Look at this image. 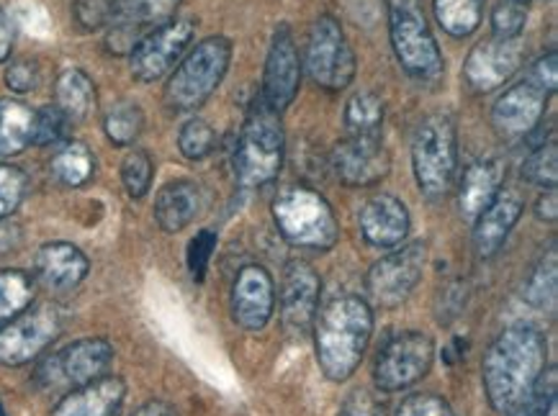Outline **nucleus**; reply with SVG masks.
<instances>
[{
  "label": "nucleus",
  "instance_id": "46",
  "mask_svg": "<svg viewBox=\"0 0 558 416\" xmlns=\"http://www.w3.org/2000/svg\"><path fill=\"white\" fill-rule=\"evenodd\" d=\"M527 81L541 85L543 90L556 93V83H558V57H556V52H548L546 57H541V60L535 62L531 70H527Z\"/></svg>",
  "mask_w": 558,
  "mask_h": 416
},
{
  "label": "nucleus",
  "instance_id": "10",
  "mask_svg": "<svg viewBox=\"0 0 558 416\" xmlns=\"http://www.w3.org/2000/svg\"><path fill=\"white\" fill-rule=\"evenodd\" d=\"M113 360V347L101 337H85L60 353L47 357L39 368V380L47 389H81L104 378Z\"/></svg>",
  "mask_w": 558,
  "mask_h": 416
},
{
  "label": "nucleus",
  "instance_id": "24",
  "mask_svg": "<svg viewBox=\"0 0 558 416\" xmlns=\"http://www.w3.org/2000/svg\"><path fill=\"white\" fill-rule=\"evenodd\" d=\"M202 188L193 181H175L157 193L155 200V219L160 229L175 234L191 224L202 211Z\"/></svg>",
  "mask_w": 558,
  "mask_h": 416
},
{
  "label": "nucleus",
  "instance_id": "39",
  "mask_svg": "<svg viewBox=\"0 0 558 416\" xmlns=\"http://www.w3.org/2000/svg\"><path fill=\"white\" fill-rule=\"evenodd\" d=\"M527 11L525 5L512 3V0H505L499 3L495 13H492V28H495L497 39H518L525 32Z\"/></svg>",
  "mask_w": 558,
  "mask_h": 416
},
{
  "label": "nucleus",
  "instance_id": "27",
  "mask_svg": "<svg viewBox=\"0 0 558 416\" xmlns=\"http://www.w3.org/2000/svg\"><path fill=\"white\" fill-rule=\"evenodd\" d=\"M37 111L21 100H0V157L19 155L34 142Z\"/></svg>",
  "mask_w": 558,
  "mask_h": 416
},
{
  "label": "nucleus",
  "instance_id": "14",
  "mask_svg": "<svg viewBox=\"0 0 558 416\" xmlns=\"http://www.w3.org/2000/svg\"><path fill=\"white\" fill-rule=\"evenodd\" d=\"M525 60V45L518 39H486L471 49L466 64H463V77L476 93H492L505 85L522 68Z\"/></svg>",
  "mask_w": 558,
  "mask_h": 416
},
{
  "label": "nucleus",
  "instance_id": "43",
  "mask_svg": "<svg viewBox=\"0 0 558 416\" xmlns=\"http://www.w3.org/2000/svg\"><path fill=\"white\" fill-rule=\"evenodd\" d=\"M397 416H456V414L446 399L435 396V393H414V396L402 401Z\"/></svg>",
  "mask_w": 558,
  "mask_h": 416
},
{
  "label": "nucleus",
  "instance_id": "42",
  "mask_svg": "<svg viewBox=\"0 0 558 416\" xmlns=\"http://www.w3.org/2000/svg\"><path fill=\"white\" fill-rule=\"evenodd\" d=\"M214 249H217V234H214L211 229H202V232H198L191 240L189 255H185V260H189V270H191V276L196 278V281H204L206 268H209Z\"/></svg>",
  "mask_w": 558,
  "mask_h": 416
},
{
  "label": "nucleus",
  "instance_id": "9",
  "mask_svg": "<svg viewBox=\"0 0 558 416\" xmlns=\"http://www.w3.org/2000/svg\"><path fill=\"white\" fill-rule=\"evenodd\" d=\"M62 317L54 306H28L0 327V365L19 368L32 363L60 337Z\"/></svg>",
  "mask_w": 558,
  "mask_h": 416
},
{
  "label": "nucleus",
  "instance_id": "50",
  "mask_svg": "<svg viewBox=\"0 0 558 416\" xmlns=\"http://www.w3.org/2000/svg\"><path fill=\"white\" fill-rule=\"evenodd\" d=\"M132 416H178L175 408L166 404V401H149L142 408H137Z\"/></svg>",
  "mask_w": 558,
  "mask_h": 416
},
{
  "label": "nucleus",
  "instance_id": "3",
  "mask_svg": "<svg viewBox=\"0 0 558 416\" xmlns=\"http://www.w3.org/2000/svg\"><path fill=\"white\" fill-rule=\"evenodd\" d=\"M283 145L281 119L260 96L250 106L234 149V178L242 188H260L276 181L283 164Z\"/></svg>",
  "mask_w": 558,
  "mask_h": 416
},
{
  "label": "nucleus",
  "instance_id": "1",
  "mask_svg": "<svg viewBox=\"0 0 558 416\" xmlns=\"http://www.w3.org/2000/svg\"><path fill=\"white\" fill-rule=\"evenodd\" d=\"M548 357V344L541 329L533 325H512L486 350L482 378L486 399L495 412H512L543 376Z\"/></svg>",
  "mask_w": 558,
  "mask_h": 416
},
{
  "label": "nucleus",
  "instance_id": "4",
  "mask_svg": "<svg viewBox=\"0 0 558 416\" xmlns=\"http://www.w3.org/2000/svg\"><path fill=\"white\" fill-rule=\"evenodd\" d=\"M276 224L293 247L327 253L340 236L330 204L310 188H286L274 204Z\"/></svg>",
  "mask_w": 558,
  "mask_h": 416
},
{
  "label": "nucleus",
  "instance_id": "47",
  "mask_svg": "<svg viewBox=\"0 0 558 416\" xmlns=\"http://www.w3.org/2000/svg\"><path fill=\"white\" fill-rule=\"evenodd\" d=\"M37 81H39V73L34 62H16L11 64L9 73H5V83H9V88L16 93L34 90L37 88Z\"/></svg>",
  "mask_w": 558,
  "mask_h": 416
},
{
  "label": "nucleus",
  "instance_id": "33",
  "mask_svg": "<svg viewBox=\"0 0 558 416\" xmlns=\"http://www.w3.org/2000/svg\"><path fill=\"white\" fill-rule=\"evenodd\" d=\"M145 126V113L137 103H117L111 106L104 119V132L117 147H129L142 134Z\"/></svg>",
  "mask_w": 558,
  "mask_h": 416
},
{
  "label": "nucleus",
  "instance_id": "34",
  "mask_svg": "<svg viewBox=\"0 0 558 416\" xmlns=\"http://www.w3.org/2000/svg\"><path fill=\"white\" fill-rule=\"evenodd\" d=\"M522 178H525L527 183L541 185V188H556V181H558L556 142L541 145L525 162H522Z\"/></svg>",
  "mask_w": 558,
  "mask_h": 416
},
{
  "label": "nucleus",
  "instance_id": "7",
  "mask_svg": "<svg viewBox=\"0 0 558 416\" xmlns=\"http://www.w3.org/2000/svg\"><path fill=\"white\" fill-rule=\"evenodd\" d=\"M456 126L446 113H433L417 126L412 139V164L425 196H446L456 175Z\"/></svg>",
  "mask_w": 558,
  "mask_h": 416
},
{
  "label": "nucleus",
  "instance_id": "38",
  "mask_svg": "<svg viewBox=\"0 0 558 416\" xmlns=\"http://www.w3.org/2000/svg\"><path fill=\"white\" fill-rule=\"evenodd\" d=\"M70 119L57 109V106H47V109L37 111V126H34V145L49 147L60 145V142L68 136Z\"/></svg>",
  "mask_w": 558,
  "mask_h": 416
},
{
  "label": "nucleus",
  "instance_id": "8",
  "mask_svg": "<svg viewBox=\"0 0 558 416\" xmlns=\"http://www.w3.org/2000/svg\"><path fill=\"white\" fill-rule=\"evenodd\" d=\"M306 73L319 88L342 90L355 75V54L350 49L342 26L332 16L314 21L306 39Z\"/></svg>",
  "mask_w": 558,
  "mask_h": 416
},
{
  "label": "nucleus",
  "instance_id": "16",
  "mask_svg": "<svg viewBox=\"0 0 558 416\" xmlns=\"http://www.w3.org/2000/svg\"><path fill=\"white\" fill-rule=\"evenodd\" d=\"M548 96V90H543L527 77L505 90L492 109V124H495L497 134L505 139H522V136L531 134L546 113Z\"/></svg>",
  "mask_w": 558,
  "mask_h": 416
},
{
  "label": "nucleus",
  "instance_id": "20",
  "mask_svg": "<svg viewBox=\"0 0 558 416\" xmlns=\"http://www.w3.org/2000/svg\"><path fill=\"white\" fill-rule=\"evenodd\" d=\"M361 232L378 249L399 247L410 234V211L399 198L374 196L361 208Z\"/></svg>",
  "mask_w": 558,
  "mask_h": 416
},
{
  "label": "nucleus",
  "instance_id": "23",
  "mask_svg": "<svg viewBox=\"0 0 558 416\" xmlns=\"http://www.w3.org/2000/svg\"><path fill=\"white\" fill-rule=\"evenodd\" d=\"M88 257L75 245L68 242H52L45 245L37 255L39 281L52 291H73L88 276Z\"/></svg>",
  "mask_w": 558,
  "mask_h": 416
},
{
  "label": "nucleus",
  "instance_id": "25",
  "mask_svg": "<svg viewBox=\"0 0 558 416\" xmlns=\"http://www.w3.org/2000/svg\"><path fill=\"white\" fill-rule=\"evenodd\" d=\"M502 162L497 160H478L471 164L461 181V193H458V206L466 219H476L484 208H489L492 200L499 196L502 185Z\"/></svg>",
  "mask_w": 558,
  "mask_h": 416
},
{
  "label": "nucleus",
  "instance_id": "41",
  "mask_svg": "<svg viewBox=\"0 0 558 416\" xmlns=\"http://www.w3.org/2000/svg\"><path fill=\"white\" fill-rule=\"evenodd\" d=\"M26 193V175L11 164H0V219L19 208Z\"/></svg>",
  "mask_w": 558,
  "mask_h": 416
},
{
  "label": "nucleus",
  "instance_id": "44",
  "mask_svg": "<svg viewBox=\"0 0 558 416\" xmlns=\"http://www.w3.org/2000/svg\"><path fill=\"white\" fill-rule=\"evenodd\" d=\"M338 416H386V404L376 393L357 389L342 401Z\"/></svg>",
  "mask_w": 558,
  "mask_h": 416
},
{
  "label": "nucleus",
  "instance_id": "21",
  "mask_svg": "<svg viewBox=\"0 0 558 416\" xmlns=\"http://www.w3.org/2000/svg\"><path fill=\"white\" fill-rule=\"evenodd\" d=\"M522 208L525 206H522L518 193L499 191V196L492 200L489 208L478 213L474 229V249L478 257L489 260L502 249L507 236L522 217Z\"/></svg>",
  "mask_w": 558,
  "mask_h": 416
},
{
  "label": "nucleus",
  "instance_id": "18",
  "mask_svg": "<svg viewBox=\"0 0 558 416\" xmlns=\"http://www.w3.org/2000/svg\"><path fill=\"white\" fill-rule=\"evenodd\" d=\"M276 289L274 278L260 265H245L232 285L234 321L247 332H260L274 317Z\"/></svg>",
  "mask_w": 558,
  "mask_h": 416
},
{
  "label": "nucleus",
  "instance_id": "6",
  "mask_svg": "<svg viewBox=\"0 0 558 416\" xmlns=\"http://www.w3.org/2000/svg\"><path fill=\"white\" fill-rule=\"evenodd\" d=\"M391 47L399 64L414 81H435L442 73V54L427 26L422 0H386Z\"/></svg>",
  "mask_w": 558,
  "mask_h": 416
},
{
  "label": "nucleus",
  "instance_id": "51",
  "mask_svg": "<svg viewBox=\"0 0 558 416\" xmlns=\"http://www.w3.org/2000/svg\"><path fill=\"white\" fill-rule=\"evenodd\" d=\"M19 245V227L0 221V255Z\"/></svg>",
  "mask_w": 558,
  "mask_h": 416
},
{
  "label": "nucleus",
  "instance_id": "11",
  "mask_svg": "<svg viewBox=\"0 0 558 416\" xmlns=\"http://www.w3.org/2000/svg\"><path fill=\"white\" fill-rule=\"evenodd\" d=\"M427 262L425 242H412L402 249L371 265L366 276V291L371 301L381 308H393L412 296L414 285L422 281Z\"/></svg>",
  "mask_w": 558,
  "mask_h": 416
},
{
  "label": "nucleus",
  "instance_id": "19",
  "mask_svg": "<svg viewBox=\"0 0 558 416\" xmlns=\"http://www.w3.org/2000/svg\"><path fill=\"white\" fill-rule=\"evenodd\" d=\"M319 276L312 265L289 262L281 285V319L291 334H304L314 327L319 308Z\"/></svg>",
  "mask_w": 558,
  "mask_h": 416
},
{
  "label": "nucleus",
  "instance_id": "15",
  "mask_svg": "<svg viewBox=\"0 0 558 416\" xmlns=\"http://www.w3.org/2000/svg\"><path fill=\"white\" fill-rule=\"evenodd\" d=\"M302 85V60H299L296 41L289 26H278L270 41V52L263 73V100L281 113L289 109Z\"/></svg>",
  "mask_w": 558,
  "mask_h": 416
},
{
  "label": "nucleus",
  "instance_id": "32",
  "mask_svg": "<svg viewBox=\"0 0 558 416\" xmlns=\"http://www.w3.org/2000/svg\"><path fill=\"white\" fill-rule=\"evenodd\" d=\"M34 293H37V285L28 272L0 270V321H9L26 311L32 306Z\"/></svg>",
  "mask_w": 558,
  "mask_h": 416
},
{
  "label": "nucleus",
  "instance_id": "53",
  "mask_svg": "<svg viewBox=\"0 0 558 416\" xmlns=\"http://www.w3.org/2000/svg\"><path fill=\"white\" fill-rule=\"evenodd\" d=\"M512 3H520V5H527V3H533V0H512Z\"/></svg>",
  "mask_w": 558,
  "mask_h": 416
},
{
  "label": "nucleus",
  "instance_id": "48",
  "mask_svg": "<svg viewBox=\"0 0 558 416\" xmlns=\"http://www.w3.org/2000/svg\"><path fill=\"white\" fill-rule=\"evenodd\" d=\"M13 49V21L9 13L0 9V62L9 60Z\"/></svg>",
  "mask_w": 558,
  "mask_h": 416
},
{
  "label": "nucleus",
  "instance_id": "22",
  "mask_svg": "<svg viewBox=\"0 0 558 416\" xmlns=\"http://www.w3.org/2000/svg\"><path fill=\"white\" fill-rule=\"evenodd\" d=\"M126 383L117 376H104L81 389H73L49 416H117L124 404Z\"/></svg>",
  "mask_w": 558,
  "mask_h": 416
},
{
  "label": "nucleus",
  "instance_id": "52",
  "mask_svg": "<svg viewBox=\"0 0 558 416\" xmlns=\"http://www.w3.org/2000/svg\"><path fill=\"white\" fill-rule=\"evenodd\" d=\"M543 416H558V404H556V399L550 401L548 408H546V414H543Z\"/></svg>",
  "mask_w": 558,
  "mask_h": 416
},
{
  "label": "nucleus",
  "instance_id": "37",
  "mask_svg": "<svg viewBox=\"0 0 558 416\" xmlns=\"http://www.w3.org/2000/svg\"><path fill=\"white\" fill-rule=\"evenodd\" d=\"M525 298L538 308L554 304V298H556V249H550L548 257H543L538 268H535L531 281H527Z\"/></svg>",
  "mask_w": 558,
  "mask_h": 416
},
{
  "label": "nucleus",
  "instance_id": "36",
  "mask_svg": "<svg viewBox=\"0 0 558 416\" xmlns=\"http://www.w3.org/2000/svg\"><path fill=\"white\" fill-rule=\"evenodd\" d=\"M121 183L132 198H145L153 185V160L142 149H132L121 162Z\"/></svg>",
  "mask_w": 558,
  "mask_h": 416
},
{
  "label": "nucleus",
  "instance_id": "28",
  "mask_svg": "<svg viewBox=\"0 0 558 416\" xmlns=\"http://www.w3.org/2000/svg\"><path fill=\"white\" fill-rule=\"evenodd\" d=\"M57 109H60L70 121L88 119L96 109V85L83 70L70 68L57 77L54 85Z\"/></svg>",
  "mask_w": 558,
  "mask_h": 416
},
{
  "label": "nucleus",
  "instance_id": "26",
  "mask_svg": "<svg viewBox=\"0 0 558 416\" xmlns=\"http://www.w3.org/2000/svg\"><path fill=\"white\" fill-rule=\"evenodd\" d=\"M183 0H111L109 26H129L142 34L162 26Z\"/></svg>",
  "mask_w": 558,
  "mask_h": 416
},
{
  "label": "nucleus",
  "instance_id": "30",
  "mask_svg": "<svg viewBox=\"0 0 558 416\" xmlns=\"http://www.w3.org/2000/svg\"><path fill=\"white\" fill-rule=\"evenodd\" d=\"M435 16L450 37H471L482 24V0H435Z\"/></svg>",
  "mask_w": 558,
  "mask_h": 416
},
{
  "label": "nucleus",
  "instance_id": "40",
  "mask_svg": "<svg viewBox=\"0 0 558 416\" xmlns=\"http://www.w3.org/2000/svg\"><path fill=\"white\" fill-rule=\"evenodd\" d=\"M554 399H556V370H548L538 378V383H535L531 396L520 401L512 412H507V416H543Z\"/></svg>",
  "mask_w": 558,
  "mask_h": 416
},
{
  "label": "nucleus",
  "instance_id": "5",
  "mask_svg": "<svg viewBox=\"0 0 558 416\" xmlns=\"http://www.w3.org/2000/svg\"><path fill=\"white\" fill-rule=\"evenodd\" d=\"M229 62H232V41L227 37H209L178 64L170 77L166 98L170 109L175 111H196L202 109L211 93L225 81Z\"/></svg>",
  "mask_w": 558,
  "mask_h": 416
},
{
  "label": "nucleus",
  "instance_id": "29",
  "mask_svg": "<svg viewBox=\"0 0 558 416\" xmlns=\"http://www.w3.org/2000/svg\"><path fill=\"white\" fill-rule=\"evenodd\" d=\"M384 100L376 93H355L345 106L348 136H381Z\"/></svg>",
  "mask_w": 558,
  "mask_h": 416
},
{
  "label": "nucleus",
  "instance_id": "45",
  "mask_svg": "<svg viewBox=\"0 0 558 416\" xmlns=\"http://www.w3.org/2000/svg\"><path fill=\"white\" fill-rule=\"evenodd\" d=\"M75 16L85 28H98L109 24L111 0H77Z\"/></svg>",
  "mask_w": 558,
  "mask_h": 416
},
{
  "label": "nucleus",
  "instance_id": "2",
  "mask_svg": "<svg viewBox=\"0 0 558 416\" xmlns=\"http://www.w3.org/2000/svg\"><path fill=\"white\" fill-rule=\"evenodd\" d=\"M374 332V311L361 296H340L314 319V344L322 372L335 383L348 380L361 365Z\"/></svg>",
  "mask_w": 558,
  "mask_h": 416
},
{
  "label": "nucleus",
  "instance_id": "13",
  "mask_svg": "<svg viewBox=\"0 0 558 416\" xmlns=\"http://www.w3.org/2000/svg\"><path fill=\"white\" fill-rule=\"evenodd\" d=\"M193 39V24L185 19L166 21L153 28L132 52V75L140 83H155L181 60Z\"/></svg>",
  "mask_w": 558,
  "mask_h": 416
},
{
  "label": "nucleus",
  "instance_id": "17",
  "mask_svg": "<svg viewBox=\"0 0 558 416\" xmlns=\"http://www.w3.org/2000/svg\"><path fill=\"white\" fill-rule=\"evenodd\" d=\"M332 168L353 188L376 185L391 168L381 136H348L332 149Z\"/></svg>",
  "mask_w": 558,
  "mask_h": 416
},
{
  "label": "nucleus",
  "instance_id": "12",
  "mask_svg": "<svg viewBox=\"0 0 558 416\" xmlns=\"http://www.w3.org/2000/svg\"><path fill=\"white\" fill-rule=\"evenodd\" d=\"M435 360V344L422 332H404L386 344L378 355L374 378L386 393L404 391L430 372Z\"/></svg>",
  "mask_w": 558,
  "mask_h": 416
},
{
  "label": "nucleus",
  "instance_id": "35",
  "mask_svg": "<svg viewBox=\"0 0 558 416\" xmlns=\"http://www.w3.org/2000/svg\"><path fill=\"white\" fill-rule=\"evenodd\" d=\"M214 147H217V134L202 119H191L178 134V149L189 160H204L214 152Z\"/></svg>",
  "mask_w": 558,
  "mask_h": 416
},
{
  "label": "nucleus",
  "instance_id": "49",
  "mask_svg": "<svg viewBox=\"0 0 558 416\" xmlns=\"http://www.w3.org/2000/svg\"><path fill=\"white\" fill-rule=\"evenodd\" d=\"M535 213L543 221H556L558 217V198H556V188H548V193H543L535 204Z\"/></svg>",
  "mask_w": 558,
  "mask_h": 416
},
{
  "label": "nucleus",
  "instance_id": "31",
  "mask_svg": "<svg viewBox=\"0 0 558 416\" xmlns=\"http://www.w3.org/2000/svg\"><path fill=\"white\" fill-rule=\"evenodd\" d=\"M96 170V160H93L90 149L85 145H64L60 152L52 157V172L54 178L68 188H81L93 178Z\"/></svg>",
  "mask_w": 558,
  "mask_h": 416
}]
</instances>
